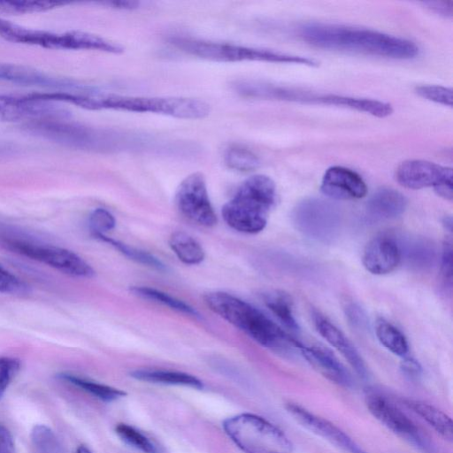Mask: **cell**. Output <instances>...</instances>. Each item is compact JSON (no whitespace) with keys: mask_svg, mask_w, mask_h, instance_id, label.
Returning <instances> with one entry per match:
<instances>
[{"mask_svg":"<svg viewBox=\"0 0 453 453\" xmlns=\"http://www.w3.org/2000/svg\"><path fill=\"white\" fill-rule=\"evenodd\" d=\"M301 38L319 48L354 51L395 59H411L418 54L411 41L381 32L329 24H308Z\"/></svg>","mask_w":453,"mask_h":453,"instance_id":"cell-1","label":"cell"},{"mask_svg":"<svg viewBox=\"0 0 453 453\" xmlns=\"http://www.w3.org/2000/svg\"><path fill=\"white\" fill-rule=\"evenodd\" d=\"M206 305L260 345L271 349H298L301 342L288 335L277 324L250 303L226 292L203 296Z\"/></svg>","mask_w":453,"mask_h":453,"instance_id":"cell-2","label":"cell"},{"mask_svg":"<svg viewBox=\"0 0 453 453\" xmlns=\"http://www.w3.org/2000/svg\"><path fill=\"white\" fill-rule=\"evenodd\" d=\"M276 202L274 181L264 174L246 179L222 208L226 223L236 231L257 234L266 224Z\"/></svg>","mask_w":453,"mask_h":453,"instance_id":"cell-3","label":"cell"},{"mask_svg":"<svg viewBox=\"0 0 453 453\" xmlns=\"http://www.w3.org/2000/svg\"><path fill=\"white\" fill-rule=\"evenodd\" d=\"M84 109L155 113L184 119H203L211 112L210 104L201 99L120 96L101 92L98 89L86 98Z\"/></svg>","mask_w":453,"mask_h":453,"instance_id":"cell-4","label":"cell"},{"mask_svg":"<svg viewBox=\"0 0 453 453\" xmlns=\"http://www.w3.org/2000/svg\"><path fill=\"white\" fill-rule=\"evenodd\" d=\"M0 242L20 256L77 278H92L94 269L75 252L44 242L13 226L0 224Z\"/></svg>","mask_w":453,"mask_h":453,"instance_id":"cell-5","label":"cell"},{"mask_svg":"<svg viewBox=\"0 0 453 453\" xmlns=\"http://www.w3.org/2000/svg\"><path fill=\"white\" fill-rule=\"evenodd\" d=\"M0 37L15 43L52 50H93L113 54H120L125 50L121 44L92 33L35 29L3 19H0Z\"/></svg>","mask_w":453,"mask_h":453,"instance_id":"cell-6","label":"cell"},{"mask_svg":"<svg viewBox=\"0 0 453 453\" xmlns=\"http://www.w3.org/2000/svg\"><path fill=\"white\" fill-rule=\"evenodd\" d=\"M168 41L188 54L217 62L260 61L318 65L312 58L227 42L184 36H171Z\"/></svg>","mask_w":453,"mask_h":453,"instance_id":"cell-7","label":"cell"},{"mask_svg":"<svg viewBox=\"0 0 453 453\" xmlns=\"http://www.w3.org/2000/svg\"><path fill=\"white\" fill-rule=\"evenodd\" d=\"M223 428L244 453H294L285 433L263 417L242 413L226 418Z\"/></svg>","mask_w":453,"mask_h":453,"instance_id":"cell-8","label":"cell"},{"mask_svg":"<svg viewBox=\"0 0 453 453\" xmlns=\"http://www.w3.org/2000/svg\"><path fill=\"white\" fill-rule=\"evenodd\" d=\"M295 227L308 238L329 242L340 232L342 214L339 208L320 198H307L301 201L292 211Z\"/></svg>","mask_w":453,"mask_h":453,"instance_id":"cell-9","label":"cell"},{"mask_svg":"<svg viewBox=\"0 0 453 453\" xmlns=\"http://www.w3.org/2000/svg\"><path fill=\"white\" fill-rule=\"evenodd\" d=\"M30 133L57 143L81 150H101L108 146V134L71 122L68 119H46L27 122Z\"/></svg>","mask_w":453,"mask_h":453,"instance_id":"cell-10","label":"cell"},{"mask_svg":"<svg viewBox=\"0 0 453 453\" xmlns=\"http://www.w3.org/2000/svg\"><path fill=\"white\" fill-rule=\"evenodd\" d=\"M175 203L179 211L193 223L206 227L217 223L206 180L200 172L192 173L182 180L176 190Z\"/></svg>","mask_w":453,"mask_h":453,"instance_id":"cell-11","label":"cell"},{"mask_svg":"<svg viewBox=\"0 0 453 453\" xmlns=\"http://www.w3.org/2000/svg\"><path fill=\"white\" fill-rule=\"evenodd\" d=\"M50 101L27 96L0 95V120L31 122L46 119H69L70 112Z\"/></svg>","mask_w":453,"mask_h":453,"instance_id":"cell-12","label":"cell"},{"mask_svg":"<svg viewBox=\"0 0 453 453\" xmlns=\"http://www.w3.org/2000/svg\"><path fill=\"white\" fill-rule=\"evenodd\" d=\"M365 404L371 414L387 428L426 449L427 441L418 427L384 396L375 393L369 394L365 396Z\"/></svg>","mask_w":453,"mask_h":453,"instance_id":"cell-13","label":"cell"},{"mask_svg":"<svg viewBox=\"0 0 453 453\" xmlns=\"http://www.w3.org/2000/svg\"><path fill=\"white\" fill-rule=\"evenodd\" d=\"M0 81L20 86L52 88L56 91H81L89 88L73 80L54 76L29 66L1 63Z\"/></svg>","mask_w":453,"mask_h":453,"instance_id":"cell-14","label":"cell"},{"mask_svg":"<svg viewBox=\"0 0 453 453\" xmlns=\"http://www.w3.org/2000/svg\"><path fill=\"white\" fill-rule=\"evenodd\" d=\"M397 182L410 189H421L433 187L453 179L452 169L435 163L411 159L403 162L396 169Z\"/></svg>","mask_w":453,"mask_h":453,"instance_id":"cell-15","label":"cell"},{"mask_svg":"<svg viewBox=\"0 0 453 453\" xmlns=\"http://www.w3.org/2000/svg\"><path fill=\"white\" fill-rule=\"evenodd\" d=\"M287 411L304 428L332 444L349 453H365L347 434L332 422L297 404L288 403Z\"/></svg>","mask_w":453,"mask_h":453,"instance_id":"cell-16","label":"cell"},{"mask_svg":"<svg viewBox=\"0 0 453 453\" xmlns=\"http://www.w3.org/2000/svg\"><path fill=\"white\" fill-rule=\"evenodd\" d=\"M399 242L392 235L380 234L373 237L365 246L362 263L365 268L375 275L393 272L401 263Z\"/></svg>","mask_w":453,"mask_h":453,"instance_id":"cell-17","label":"cell"},{"mask_svg":"<svg viewBox=\"0 0 453 453\" xmlns=\"http://www.w3.org/2000/svg\"><path fill=\"white\" fill-rule=\"evenodd\" d=\"M320 189L325 196L335 200L360 199L367 193L361 176L343 166L328 168L322 178Z\"/></svg>","mask_w":453,"mask_h":453,"instance_id":"cell-18","label":"cell"},{"mask_svg":"<svg viewBox=\"0 0 453 453\" xmlns=\"http://www.w3.org/2000/svg\"><path fill=\"white\" fill-rule=\"evenodd\" d=\"M312 319L318 333L343 356L360 377L365 379L368 375L365 363L344 333L318 311H313Z\"/></svg>","mask_w":453,"mask_h":453,"instance_id":"cell-19","label":"cell"},{"mask_svg":"<svg viewBox=\"0 0 453 453\" xmlns=\"http://www.w3.org/2000/svg\"><path fill=\"white\" fill-rule=\"evenodd\" d=\"M298 350L307 362L322 376L344 388L353 384L352 377L346 367L327 349L320 346L300 344Z\"/></svg>","mask_w":453,"mask_h":453,"instance_id":"cell-20","label":"cell"},{"mask_svg":"<svg viewBox=\"0 0 453 453\" xmlns=\"http://www.w3.org/2000/svg\"><path fill=\"white\" fill-rule=\"evenodd\" d=\"M407 199L399 191L382 188L374 192L365 205V216L369 221L380 222L393 219L403 213Z\"/></svg>","mask_w":453,"mask_h":453,"instance_id":"cell-21","label":"cell"},{"mask_svg":"<svg viewBox=\"0 0 453 453\" xmlns=\"http://www.w3.org/2000/svg\"><path fill=\"white\" fill-rule=\"evenodd\" d=\"M312 103L349 108L366 112L378 118L388 117L393 112L390 104L369 98L338 95H314Z\"/></svg>","mask_w":453,"mask_h":453,"instance_id":"cell-22","label":"cell"},{"mask_svg":"<svg viewBox=\"0 0 453 453\" xmlns=\"http://www.w3.org/2000/svg\"><path fill=\"white\" fill-rule=\"evenodd\" d=\"M130 375L135 380L150 383L184 386L197 389L203 387V382L196 376L177 371L139 369L133 371Z\"/></svg>","mask_w":453,"mask_h":453,"instance_id":"cell-23","label":"cell"},{"mask_svg":"<svg viewBox=\"0 0 453 453\" xmlns=\"http://www.w3.org/2000/svg\"><path fill=\"white\" fill-rule=\"evenodd\" d=\"M404 404L423 418L443 438H453V423L449 416L434 405L425 402L405 399Z\"/></svg>","mask_w":453,"mask_h":453,"instance_id":"cell-24","label":"cell"},{"mask_svg":"<svg viewBox=\"0 0 453 453\" xmlns=\"http://www.w3.org/2000/svg\"><path fill=\"white\" fill-rule=\"evenodd\" d=\"M402 259H405L410 266L417 270L430 268L435 259V249L426 239H411L403 243L399 242Z\"/></svg>","mask_w":453,"mask_h":453,"instance_id":"cell-25","label":"cell"},{"mask_svg":"<svg viewBox=\"0 0 453 453\" xmlns=\"http://www.w3.org/2000/svg\"><path fill=\"white\" fill-rule=\"evenodd\" d=\"M168 243L174 254L184 264L198 265L204 259L205 253L201 244L185 232H173L169 237Z\"/></svg>","mask_w":453,"mask_h":453,"instance_id":"cell-26","label":"cell"},{"mask_svg":"<svg viewBox=\"0 0 453 453\" xmlns=\"http://www.w3.org/2000/svg\"><path fill=\"white\" fill-rule=\"evenodd\" d=\"M264 301L267 308L289 330L299 331L293 303L290 296L282 291H272L265 295Z\"/></svg>","mask_w":453,"mask_h":453,"instance_id":"cell-27","label":"cell"},{"mask_svg":"<svg viewBox=\"0 0 453 453\" xmlns=\"http://www.w3.org/2000/svg\"><path fill=\"white\" fill-rule=\"evenodd\" d=\"M375 334L379 342L393 354L405 357L409 344L404 334L388 320L379 318L375 322Z\"/></svg>","mask_w":453,"mask_h":453,"instance_id":"cell-28","label":"cell"},{"mask_svg":"<svg viewBox=\"0 0 453 453\" xmlns=\"http://www.w3.org/2000/svg\"><path fill=\"white\" fill-rule=\"evenodd\" d=\"M59 378L104 402H112L126 395V393L120 389L74 374L61 373L59 374Z\"/></svg>","mask_w":453,"mask_h":453,"instance_id":"cell-29","label":"cell"},{"mask_svg":"<svg viewBox=\"0 0 453 453\" xmlns=\"http://www.w3.org/2000/svg\"><path fill=\"white\" fill-rule=\"evenodd\" d=\"M130 290L137 296L161 303L179 312L194 317L199 316L196 310L189 304L156 288L144 286H134L131 288Z\"/></svg>","mask_w":453,"mask_h":453,"instance_id":"cell-30","label":"cell"},{"mask_svg":"<svg viewBox=\"0 0 453 453\" xmlns=\"http://www.w3.org/2000/svg\"><path fill=\"white\" fill-rule=\"evenodd\" d=\"M115 432L125 443L142 453H163L157 443L132 426L119 424Z\"/></svg>","mask_w":453,"mask_h":453,"instance_id":"cell-31","label":"cell"},{"mask_svg":"<svg viewBox=\"0 0 453 453\" xmlns=\"http://www.w3.org/2000/svg\"><path fill=\"white\" fill-rule=\"evenodd\" d=\"M94 237L104 242L110 244L114 249L119 250L121 254L137 263L142 264L146 266L154 268L158 271L165 270V265L157 257L144 250L130 247L105 234H96L94 235Z\"/></svg>","mask_w":453,"mask_h":453,"instance_id":"cell-32","label":"cell"},{"mask_svg":"<svg viewBox=\"0 0 453 453\" xmlns=\"http://www.w3.org/2000/svg\"><path fill=\"white\" fill-rule=\"evenodd\" d=\"M65 4L63 2L46 0H0V13L25 14L41 12Z\"/></svg>","mask_w":453,"mask_h":453,"instance_id":"cell-33","label":"cell"},{"mask_svg":"<svg viewBox=\"0 0 453 453\" xmlns=\"http://www.w3.org/2000/svg\"><path fill=\"white\" fill-rule=\"evenodd\" d=\"M225 163L229 168L239 172L253 171L260 165V160L254 152L238 145L226 150Z\"/></svg>","mask_w":453,"mask_h":453,"instance_id":"cell-34","label":"cell"},{"mask_svg":"<svg viewBox=\"0 0 453 453\" xmlns=\"http://www.w3.org/2000/svg\"><path fill=\"white\" fill-rule=\"evenodd\" d=\"M33 446L38 453H62V445L54 431L46 425H35L30 433Z\"/></svg>","mask_w":453,"mask_h":453,"instance_id":"cell-35","label":"cell"},{"mask_svg":"<svg viewBox=\"0 0 453 453\" xmlns=\"http://www.w3.org/2000/svg\"><path fill=\"white\" fill-rule=\"evenodd\" d=\"M115 224L113 215L104 208H96L89 215L88 225L93 236L106 234L114 228Z\"/></svg>","mask_w":453,"mask_h":453,"instance_id":"cell-36","label":"cell"},{"mask_svg":"<svg viewBox=\"0 0 453 453\" xmlns=\"http://www.w3.org/2000/svg\"><path fill=\"white\" fill-rule=\"evenodd\" d=\"M416 92L421 97L445 106H452L453 96L450 88L438 85H424L416 88Z\"/></svg>","mask_w":453,"mask_h":453,"instance_id":"cell-37","label":"cell"},{"mask_svg":"<svg viewBox=\"0 0 453 453\" xmlns=\"http://www.w3.org/2000/svg\"><path fill=\"white\" fill-rule=\"evenodd\" d=\"M20 369V361L15 357H0V400Z\"/></svg>","mask_w":453,"mask_h":453,"instance_id":"cell-38","label":"cell"},{"mask_svg":"<svg viewBox=\"0 0 453 453\" xmlns=\"http://www.w3.org/2000/svg\"><path fill=\"white\" fill-rule=\"evenodd\" d=\"M29 292V288L16 275L0 265V293L24 295Z\"/></svg>","mask_w":453,"mask_h":453,"instance_id":"cell-39","label":"cell"},{"mask_svg":"<svg viewBox=\"0 0 453 453\" xmlns=\"http://www.w3.org/2000/svg\"><path fill=\"white\" fill-rule=\"evenodd\" d=\"M452 240L446 238L441 253V277L445 288H452Z\"/></svg>","mask_w":453,"mask_h":453,"instance_id":"cell-40","label":"cell"},{"mask_svg":"<svg viewBox=\"0 0 453 453\" xmlns=\"http://www.w3.org/2000/svg\"><path fill=\"white\" fill-rule=\"evenodd\" d=\"M344 312L349 324L357 330H365L368 320L365 311L355 303H349L344 307Z\"/></svg>","mask_w":453,"mask_h":453,"instance_id":"cell-41","label":"cell"},{"mask_svg":"<svg viewBox=\"0 0 453 453\" xmlns=\"http://www.w3.org/2000/svg\"><path fill=\"white\" fill-rule=\"evenodd\" d=\"M0 453H15V444L12 433L0 424Z\"/></svg>","mask_w":453,"mask_h":453,"instance_id":"cell-42","label":"cell"},{"mask_svg":"<svg viewBox=\"0 0 453 453\" xmlns=\"http://www.w3.org/2000/svg\"><path fill=\"white\" fill-rule=\"evenodd\" d=\"M427 8L444 17H452L453 1H428L424 3Z\"/></svg>","mask_w":453,"mask_h":453,"instance_id":"cell-43","label":"cell"},{"mask_svg":"<svg viewBox=\"0 0 453 453\" xmlns=\"http://www.w3.org/2000/svg\"><path fill=\"white\" fill-rule=\"evenodd\" d=\"M402 371L411 376L418 377L421 373V366L417 360L411 357H403L401 363Z\"/></svg>","mask_w":453,"mask_h":453,"instance_id":"cell-44","label":"cell"},{"mask_svg":"<svg viewBox=\"0 0 453 453\" xmlns=\"http://www.w3.org/2000/svg\"><path fill=\"white\" fill-rule=\"evenodd\" d=\"M108 6L119 10H134L138 8L140 3L133 0L110 1L104 3Z\"/></svg>","mask_w":453,"mask_h":453,"instance_id":"cell-45","label":"cell"},{"mask_svg":"<svg viewBox=\"0 0 453 453\" xmlns=\"http://www.w3.org/2000/svg\"><path fill=\"white\" fill-rule=\"evenodd\" d=\"M442 225L448 231L451 232L452 231V218L450 216L444 217V219H442Z\"/></svg>","mask_w":453,"mask_h":453,"instance_id":"cell-46","label":"cell"},{"mask_svg":"<svg viewBox=\"0 0 453 453\" xmlns=\"http://www.w3.org/2000/svg\"><path fill=\"white\" fill-rule=\"evenodd\" d=\"M76 453H93V452L85 445H81L78 447Z\"/></svg>","mask_w":453,"mask_h":453,"instance_id":"cell-47","label":"cell"}]
</instances>
